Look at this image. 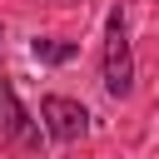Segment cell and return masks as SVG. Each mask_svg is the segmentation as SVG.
<instances>
[{"mask_svg": "<svg viewBox=\"0 0 159 159\" xmlns=\"http://www.w3.org/2000/svg\"><path fill=\"white\" fill-rule=\"evenodd\" d=\"M104 94L109 99H129L134 94V50H129V25H124L119 5L104 20Z\"/></svg>", "mask_w": 159, "mask_h": 159, "instance_id": "6da1fadb", "label": "cell"}, {"mask_svg": "<svg viewBox=\"0 0 159 159\" xmlns=\"http://www.w3.org/2000/svg\"><path fill=\"white\" fill-rule=\"evenodd\" d=\"M40 119H45V134L55 144H75L89 134V109L70 94H45L40 99Z\"/></svg>", "mask_w": 159, "mask_h": 159, "instance_id": "7a4b0ae2", "label": "cell"}, {"mask_svg": "<svg viewBox=\"0 0 159 159\" xmlns=\"http://www.w3.org/2000/svg\"><path fill=\"white\" fill-rule=\"evenodd\" d=\"M0 139L5 144H15V149H40V124L30 119V109L20 104V94H15V84H10V75L0 70Z\"/></svg>", "mask_w": 159, "mask_h": 159, "instance_id": "3957f363", "label": "cell"}, {"mask_svg": "<svg viewBox=\"0 0 159 159\" xmlns=\"http://www.w3.org/2000/svg\"><path fill=\"white\" fill-rule=\"evenodd\" d=\"M30 55L40 65H70L80 55V45L75 40H60V35H40V40H30Z\"/></svg>", "mask_w": 159, "mask_h": 159, "instance_id": "277c9868", "label": "cell"}, {"mask_svg": "<svg viewBox=\"0 0 159 159\" xmlns=\"http://www.w3.org/2000/svg\"><path fill=\"white\" fill-rule=\"evenodd\" d=\"M0 40H5V35H0Z\"/></svg>", "mask_w": 159, "mask_h": 159, "instance_id": "5b68a950", "label": "cell"}]
</instances>
